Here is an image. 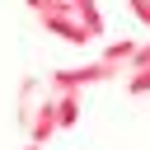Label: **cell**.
<instances>
[{
	"instance_id": "1",
	"label": "cell",
	"mask_w": 150,
	"mask_h": 150,
	"mask_svg": "<svg viewBox=\"0 0 150 150\" xmlns=\"http://www.w3.org/2000/svg\"><path fill=\"white\" fill-rule=\"evenodd\" d=\"M103 80H117V66H108V61H84V66H61V70H52V84L56 89H84V84H103Z\"/></svg>"
},
{
	"instance_id": "2",
	"label": "cell",
	"mask_w": 150,
	"mask_h": 150,
	"mask_svg": "<svg viewBox=\"0 0 150 150\" xmlns=\"http://www.w3.org/2000/svg\"><path fill=\"white\" fill-rule=\"evenodd\" d=\"M38 23H42L47 33H56L61 42H75V47H84V42H89V28L75 19V9H56V14H42Z\"/></svg>"
},
{
	"instance_id": "3",
	"label": "cell",
	"mask_w": 150,
	"mask_h": 150,
	"mask_svg": "<svg viewBox=\"0 0 150 150\" xmlns=\"http://www.w3.org/2000/svg\"><path fill=\"white\" fill-rule=\"evenodd\" d=\"M23 127H28V141L47 145V136H52V131H61V127H56V103H47V98H42V103L28 112V122H23Z\"/></svg>"
},
{
	"instance_id": "4",
	"label": "cell",
	"mask_w": 150,
	"mask_h": 150,
	"mask_svg": "<svg viewBox=\"0 0 150 150\" xmlns=\"http://www.w3.org/2000/svg\"><path fill=\"white\" fill-rule=\"evenodd\" d=\"M52 103H56V127H61V131L80 122V94H75V89H56Z\"/></svg>"
},
{
	"instance_id": "5",
	"label": "cell",
	"mask_w": 150,
	"mask_h": 150,
	"mask_svg": "<svg viewBox=\"0 0 150 150\" xmlns=\"http://www.w3.org/2000/svg\"><path fill=\"white\" fill-rule=\"evenodd\" d=\"M70 9H75V19L89 28V38H98V33H103V14H98V0H70Z\"/></svg>"
},
{
	"instance_id": "6",
	"label": "cell",
	"mask_w": 150,
	"mask_h": 150,
	"mask_svg": "<svg viewBox=\"0 0 150 150\" xmlns=\"http://www.w3.org/2000/svg\"><path fill=\"white\" fill-rule=\"evenodd\" d=\"M131 52H136V42H108V47H103V61L122 70V66L131 61Z\"/></svg>"
},
{
	"instance_id": "7",
	"label": "cell",
	"mask_w": 150,
	"mask_h": 150,
	"mask_svg": "<svg viewBox=\"0 0 150 150\" xmlns=\"http://www.w3.org/2000/svg\"><path fill=\"white\" fill-rule=\"evenodd\" d=\"M33 98H38V80L28 75L23 89H19V112H23V122H28V112H33Z\"/></svg>"
},
{
	"instance_id": "8",
	"label": "cell",
	"mask_w": 150,
	"mask_h": 150,
	"mask_svg": "<svg viewBox=\"0 0 150 150\" xmlns=\"http://www.w3.org/2000/svg\"><path fill=\"white\" fill-rule=\"evenodd\" d=\"M127 89H131V94H150V66H145V70H131V75H127Z\"/></svg>"
},
{
	"instance_id": "9",
	"label": "cell",
	"mask_w": 150,
	"mask_h": 150,
	"mask_svg": "<svg viewBox=\"0 0 150 150\" xmlns=\"http://www.w3.org/2000/svg\"><path fill=\"white\" fill-rule=\"evenodd\" d=\"M127 66H131V70H145V66H150V42H141V47L131 52V61H127Z\"/></svg>"
},
{
	"instance_id": "10",
	"label": "cell",
	"mask_w": 150,
	"mask_h": 150,
	"mask_svg": "<svg viewBox=\"0 0 150 150\" xmlns=\"http://www.w3.org/2000/svg\"><path fill=\"white\" fill-rule=\"evenodd\" d=\"M131 14H136L141 23H150V0H131Z\"/></svg>"
},
{
	"instance_id": "11",
	"label": "cell",
	"mask_w": 150,
	"mask_h": 150,
	"mask_svg": "<svg viewBox=\"0 0 150 150\" xmlns=\"http://www.w3.org/2000/svg\"><path fill=\"white\" fill-rule=\"evenodd\" d=\"M23 150H42V145H38V141H28V145H23Z\"/></svg>"
}]
</instances>
